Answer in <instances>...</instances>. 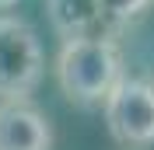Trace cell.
<instances>
[{"mask_svg":"<svg viewBox=\"0 0 154 150\" xmlns=\"http://www.w3.org/2000/svg\"><path fill=\"white\" fill-rule=\"evenodd\" d=\"M60 91L74 105H105L112 87L123 80V56L112 38H67L56 59Z\"/></svg>","mask_w":154,"mask_h":150,"instance_id":"1","label":"cell"},{"mask_svg":"<svg viewBox=\"0 0 154 150\" xmlns=\"http://www.w3.org/2000/svg\"><path fill=\"white\" fill-rule=\"evenodd\" d=\"M42 80V42L21 18H0V98L28 101Z\"/></svg>","mask_w":154,"mask_h":150,"instance_id":"2","label":"cell"},{"mask_svg":"<svg viewBox=\"0 0 154 150\" xmlns=\"http://www.w3.org/2000/svg\"><path fill=\"white\" fill-rule=\"evenodd\" d=\"M105 126L123 147H151L154 143V84L123 77L105 98Z\"/></svg>","mask_w":154,"mask_h":150,"instance_id":"3","label":"cell"},{"mask_svg":"<svg viewBox=\"0 0 154 150\" xmlns=\"http://www.w3.org/2000/svg\"><path fill=\"white\" fill-rule=\"evenodd\" d=\"M53 129L49 119L28 101L0 105V150H49Z\"/></svg>","mask_w":154,"mask_h":150,"instance_id":"4","label":"cell"},{"mask_svg":"<svg viewBox=\"0 0 154 150\" xmlns=\"http://www.w3.org/2000/svg\"><path fill=\"white\" fill-rule=\"evenodd\" d=\"M49 18L63 38H112L98 0H49Z\"/></svg>","mask_w":154,"mask_h":150,"instance_id":"5","label":"cell"},{"mask_svg":"<svg viewBox=\"0 0 154 150\" xmlns=\"http://www.w3.org/2000/svg\"><path fill=\"white\" fill-rule=\"evenodd\" d=\"M98 4H102V14H105L109 28H112V35H116V32L123 28L126 21H133L151 0H98Z\"/></svg>","mask_w":154,"mask_h":150,"instance_id":"6","label":"cell"},{"mask_svg":"<svg viewBox=\"0 0 154 150\" xmlns=\"http://www.w3.org/2000/svg\"><path fill=\"white\" fill-rule=\"evenodd\" d=\"M11 4H18V0H0V7H11Z\"/></svg>","mask_w":154,"mask_h":150,"instance_id":"7","label":"cell"}]
</instances>
